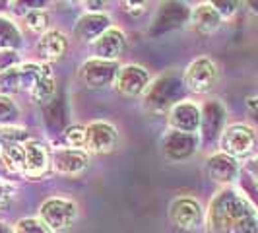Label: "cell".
I'll return each mask as SVG.
<instances>
[{
  "label": "cell",
  "instance_id": "obj_1",
  "mask_svg": "<svg viewBox=\"0 0 258 233\" xmlns=\"http://www.w3.org/2000/svg\"><path fill=\"white\" fill-rule=\"evenodd\" d=\"M206 233H258V208L235 187H223L206 208Z\"/></svg>",
  "mask_w": 258,
  "mask_h": 233
},
{
  "label": "cell",
  "instance_id": "obj_2",
  "mask_svg": "<svg viewBox=\"0 0 258 233\" xmlns=\"http://www.w3.org/2000/svg\"><path fill=\"white\" fill-rule=\"evenodd\" d=\"M78 216H80L78 202L62 194L45 198L37 208V218L49 227L51 233H68L76 225Z\"/></svg>",
  "mask_w": 258,
  "mask_h": 233
},
{
  "label": "cell",
  "instance_id": "obj_3",
  "mask_svg": "<svg viewBox=\"0 0 258 233\" xmlns=\"http://www.w3.org/2000/svg\"><path fill=\"white\" fill-rule=\"evenodd\" d=\"M184 93V84H182V74L181 78L175 72L171 74H163L157 80L150 84V88L144 93V105L150 113L154 115H165L167 116L169 109L175 103H179Z\"/></svg>",
  "mask_w": 258,
  "mask_h": 233
},
{
  "label": "cell",
  "instance_id": "obj_4",
  "mask_svg": "<svg viewBox=\"0 0 258 233\" xmlns=\"http://www.w3.org/2000/svg\"><path fill=\"white\" fill-rule=\"evenodd\" d=\"M256 130L246 123H231L221 132L218 146L220 152L231 155L233 159H248L256 150Z\"/></svg>",
  "mask_w": 258,
  "mask_h": 233
},
{
  "label": "cell",
  "instance_id": "obj_5",
  "mask_svg": "<svg viewBox=\"0 0 258 233\" xmlns=\"http://www.w3.org/2000/svg\"><path fill=\"white\" fill-rule=\"evenodd\" d=\"M220 78V70L214 59L206 54H200L192 59L186 68L182 70V84L184 90L194 93V95H206L216 88Z\"/></svg>",
  "mask_w": 258,
  "mask_h": 233
},
{
  "label": "cell",
  "instance_id": "obj_6",
  "mask_svg": "<svg viewBox=\"0 0 258 233\" xmlns=\"http://www.w3.org/2000/svg\"><path fill=\"white\" fill-rule=\"evenodd\" d=\"M169 221L179 231H196L206 221V210L194 196H177L171 200L167 210Z\"/></svg>",
  "mask_w": 258,
  "mask_h": 233
},
{
  "label": "cell",
  "instance_id": "obj_7",
  "mask_svg": "<svg viewBox=\"0 0 258 233\" xmlns=\"http://www.w3.org/2000/svg\"><path fill=\"white\" fill-rule=\"evenodd\" d=\"M150 84H152L150 70L142 65L128 63V65H120L113 88H115V91L120 97L138 99V97H144V93L150 88Z\"/></svg>",
  "mask_w": 258,
  "mask_h": 233
},
{
  "label": "cell",
  "instance_id": "obj_8",
  "mask_svg": "<svg viewBox=\"0 0 258 233\" xmlns=\"http://www.w3.org/2000/svg\"><path fill=\"white\" fill-rule=\"evenodd\" d=\"M51 152L49 146L39 140L29 138L24 142V165H22V177L27 181H39L43 179L51 169Z\"/></svg>",
  "mask_w": 258,
  "mask_h": 233
},
{
  "label": "cell",
  "instance_id": "obj_9",
  "mask_svg": "<svg viewBox=\"0 0 258 233\" xmlns=\"http://www.w3.org/2000/svg\"><path fill=\"white\" fill-rule=\"evenodd\" d=\"M200 125H202V105L192 99H181L175 103L167 113L169 130H177L184 134H198L200 136Z\"/></svg>",
  "mask_w": 258,
  "mask_h": 233
},
{
  "label": "cell",
  "instance_id": "obj_10",
  "mask_svg": "<svg viewBox=\"0 0 258 233\" xmlns=\"http://www.w3.org/2000/svg\"><path fill=\"white\" fill-rule=\"evenodd\" d=\"M118 68H120L118 63L90 56L80 66V80L88 90H105L115 84Z\"/></svg>",
  "mask_w": 258,
  "mask_h": 233
},
{
  "label": "cell",
  "instance_id": "obj_11",
  "mask_svg": "<svg viewBox=\"0 0 258 233\" xmlns=\"http://www.w3.org/2000/svg\"><path fill=\"white\" fill-rule=\"evenodd\" d=\"M86 152L91 155L113 154L118 144V130L109 121H91L86 125Z\"/></svg>",
  "mask_w": 258,
  "mask_h": 233
},
{
  "label": "cell",
  "instance_id": "obj_12",
  "mask_svg": "<svg viewBox=\"0 0 258 233\" xmlns=\"http://www.w3.org/2000/svg\"><path fill=\"white\" fill-rule=\"evenodd\" d=\"M90 154L86 150L56 148L51 155V169L60 177H80L90 169Z\"/></svg>",
  "mask_w": 258,
  "mask_h": 233
},
{
  "label": "cell",
  "instance_id": "obj_13",
  "mask_svg": "<svg viewBox=\"0 0 258 233\" xmlns=\"http://www.w3.org/2000/svg\"><path fill=\"white\" fill-rule=\"evenodd\" d=\"M202 146L198 134H184L177 130H167L163 136V155L173 163H181L184 159L192 157L196 150Z\"/></svg>",
  "mask_w": 258,
  "mask_h": 233
},
{
  "label": "cell",
  "instance_id": "obj_14",
  "mask_svg": "<svg viewBox=\"0 0 258 233\" xmlns=\"http://www.w3.org/2000/svg\"><path fill=\"white\" fill-rule=\"evenodd\" d=\"M90 51L93 59L118 63V59L126 52V35L120 27L111 26L95 43H91Z\"/></svg>",
  "mask_w": 258,
  "mask_h": 233
},
{
  "label": "cell",
  "instance_id": "obj_15",
  "mask_svg": "<svg viewBox=\"0 0 258 233\" xmlns=\"http://www.w3.org/2000/svg\"><path fill=\"white\" fill-rule=\"evenodd\" d=\"M206 173L208 177L216 185L223 187H233L235 181L239 179L241 173V163L237 159H233L231 155L223 154V152H214L206 159Z\"/></svg>",
  "mask_w": 258,
  "mask_h": 233
},
{
  "label": "cell",
  "instance_id": "obj_16",
  "mask_svg": "<svg viewBox=\"0 0 258 233\" xmlns=\"http://www.w3.org/2000/svg\"><path fill=\"white\" fill-rule=\"evenodd\" d=\"M225 107L218 99H210L202 105V125H200V142L212 144L220 140L225 125Z\"/></svg>",
  "mask_w": 258,
  "mask_h": 233
},
{
  "label": "cell",
  "instance_id": "obj_17",
  "mask_svg": "<svg viewBox=\"0 0 258 233\" xmlns=\"http://www.w3.org/2000/svg\"><path fill=\"white\" fill-rule=\"evenodd\" d=\"M68 49H70V37L62 29H54V27H51L47 33H43L35 43V52H37L39 61L45 65L60 61L68 52Z\"/></svg>",
  "mask_w": 258,
  "mask_h": 233
},
{
  "label": "cell",
  "instance_id": "obj_18",
  "mask_svg": "<svg viewBox=\"0 0 258 233\" xmlns=\"http://www.w3.org/2000/svg\"><path fill=\"white\" fill-rule=\"evenodd\" d=\"M111 26H113L111 24V18L105 12H86L76 20L74 37L80 43L91 45V43H95L97 39L101 37Z\"/></svg>",
  "mask_w": 258,
  "mask_h": 233
},
{
  "label": "cell",
  "instance_id": "obj_19",
  "mask_svg": "<svg viewBox=\"0 0 258 233\" xmlns=\"http://www.w3.org/2000/svg\"><path fill=\"white\" fill-rule=\"evenodd\" d=\"M188 24L196 33L200 35H212L216 33L223 24V18L214 6V2H200L196 4L188 14Z\"/></svg>",
  "mask_w": 258,
  "mask_h": 233
},
{
  "label": "cell",
  "instance_id": "obj_20",
  "mask_svg": "<svg viewBox=\"0 0 258 233\" xmlns=\"http://www.w3.org/2000/svg\"><path fill=\"white\" fill-rule=\"evenodd\" d=\"M22 45H24V35L18 22L8 16H0V49L20 51Z\"/></svg>",
  "mask_w": 258,
  "mask_h": 233
},
{
  "label": "cell",
  "instance_id": "obj_21",
  "mask_svg": "<svg viewBox=\"0 0 258 233\" xmlns=\"http://www.w3.org/2000/svg\"><path fill=\"white\" fill-rule=\"evenodd\" d=\"M56 91V80H54V72H52L51 65H45L43 63V72H41V78H39L35 90L31 91V99L35 103H49L52 99Z\"/></svg>",
  "mask_w": 258,
  "mask_h": 233
},
{
  "label": "cell",
  "instance_id": "obj_22",
  "mask_svg": "<svg viewBox=\"0 0 258 233\" xmlns=\"http://www.w3.org/2000/svg\"><path fill=\"white\" fill-rule=\"evenodd\" d=\"M22 24L26 26L27 31L37 33L39 37L51 29V12L47 8H29L22 16Z\"/></svg>",
  "mask_w": 258,
  "mask_h": 233
},
{
  "label": "cell",
  "instance_id": "obj_23",
  "mask_svg": "<svg viewBox=\"0 0 258 233\" xmlns=\"http://www.w3.org/2000/svg\"><path fill=\"white\" fill-rule=\"evenodd\" d=\"M41 72H43V63H22L20 65V90L31 93L37 86Z\"/></svg>",
  "mask_w": 258,
  "mask_h": 233
},
{
  "label": "cell",
  "instance_id": "obj_24",
  "mask_svg": "<svg viewBox=\"0 0 258 233\" xmlns=\"http://www.w3.org/2000/svg\"><path fill=\"white\" fill-rule=\"evenodd\" d=\"M86 142H88V134H86V127L84 125H70L62 132V144H64V148L86 150Z\"/></svg>",
  "mask_w": 258,
  "mask_h": 233
},
{
  "label": "cell",
  "instance_id": "obj_25",
  "mask_svg": "<svg viewBox=\"0 0 258 233\" xmlns=\"http://www.w3.org/2000/svg\"><path fill=\"white\" fill-rule=\"evenodd\" d=\"M18 116H20L18 101H14V97H10V95H2L0 93V127L16 125Z\"/></svg>",
  "mask_w": 258,
  "mask_h": 233
},
{
  "label": "cell",
  "instance_id": "obj_26",
  "mask_svg": "<svg viewBox=\"0 0 258 233\" xmlns=\"http://www.w3.org/2000/svg\"><path fill=\"white\" fill-rule=\"evenodd\" d=\"M29 132L24 127H18V125H10V127H0V150L6 148V146H12V144H22L29 140Z\"/></svg>",
  "mask_w": 258,
  "mask_h": 233
},
{
  "label": "cell",
  "instance_id": "obj_27",
  "mask_svg": "<svg viewBox=\"0 0 258 233\" xmlns=\"http://www.w3.org/2000/svg\"><path fill=\"white\" fill-rule=\"evenodd\" d=\"M18 91H22L20 90V66L6 70V72H0V93L12 97Z\"/></svg>",
  "mask_w": 258,
  "mask_h": 233
},
{
  "label": "cell",
  "instance_id": "obj_28",
  "mask_svg": "<svg viewBox=\"0 0 258 233\" xmlns=\"http://www.w3.org/2000/svg\"><path fill=\"white\" fill-rule=\"evenodd\" d=\"M14 233H51L49 227L39 220V218H20L14 223Z\"/></svg>",
  "mask_w": 258,
  "mask_h": 233
},
{
  "label": "cell",
  "instance_id": "obj_29",
  "mask_svg": "<svg viewBox=\"0 0 258 233\" xmlns=\"http://www.w3.org/2000/svg\"><path fill=\"white\" fill-rule=\"evenodd\" d=\"M20 65H22L20 51H14V49H0V72L18 68Z\"/></svg>",
  "mask_w": 258,
  "mask_h": 233
},
{
  "label": "cell",
  "instance_id": "obj_30",
  "mask_svg": "<svg viewBox=\"0 0 258 233\" xmlns=\"http://www.w3.org/2000/svg\"><path fill=\"white\" fill-rule=\"evenodd\" d=\"M14 198H16V185L0 177V210H6L12 204Z\"/></svg>",
  "mask_w": 258,
  "mask_h": 233
},
{
  "label": "cell",
  "instance_id": "obj_31",
  "mask_svg": "<svg viewBox=\"0 0 258 233\" xmlns=\"http://www.w3.org/2000/svg\"><path fill=\"white\" fill-rule=\"evenodd\" d=\"M214 6L218 8V12L221 14V18L225 20V18H231L235 14L239 12V2H214Z\"/></svg>",
  "mask_w": 258,
  "mask_h": 233
},
{
  "label": "cell",
  "instance_id": "obj_32",
  "mask_svg": "<svg viewBox=\"0 0 258 233\" xmlns=\"http://www.w3.org/2000/svg\"><path fill=\"white\" fill-rule=\"evenodd\" d=\"M245 171L252 177L254 185L258 187V154H254L252 157H248V161L245 163Z\"/></svg>",
  "mask_w": 258,
  "mask_h": 233
},
{
  "label": "cell",
  "instance_id": "obj_33",
  "mask_svg": "<svg viewBox=\"0 0 258 233\" xmlns=\"http://www.w3.org/2000/svg\"><path fill=\"white\" fill-rule=\"evenodd\" d=\"M122 10L126 14H130L132 18L142 16L146 12V4H138V2H122Z\"/></svg>",
  "mask_w": 258,
  "mask_h": 233
},
{
  "label": "cell",
  "instance_id": "obj_34",
  "mask_svg": "<svg viewBox=\"0 0 258 233\" xmlns=\"http://www.w3.org/2000/svg\"><path fill=\"white\" fill-rule=\"evenodd\" d=\"M246 109H248L252 115L258 116V95H254V97H248V99H246Z\"/></svg>",
  "mask_w": 258,
  "mask_h": 233
},
{
  "label": "cell",
  "instance_id": "obj_35",
  "mask_svg": "<svg viewBox=\"0 0 258 233\" xmlns=\"http://www.w3.org/2000/svg\"><path fill=\"white\" fill-rule=\"evenodd\" d=\"M0 233H14V225H8V223L0 221Z\"/></svg>",
  "mask_w": 258,
  "mask_h": 233
}]
</instances>
